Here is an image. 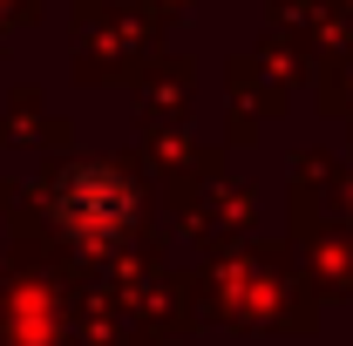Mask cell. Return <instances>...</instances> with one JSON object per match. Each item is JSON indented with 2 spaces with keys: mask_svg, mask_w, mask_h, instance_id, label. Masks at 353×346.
I'll return each instance as SVG.
<instances>
[{
  "mask_svg": "<svg viewBox=\"0 0 353 346\" xmlns=\"http://www.w3.org/2000/svg\"><path fill=\"white\" fill-rule=\"evenodd\" d=\"M54 217L82 238V245H109L123 224L136 217V197L116 170H95V163H75L54 190Z\"/></svg>",
  "mask_w": 353,
  "mask_h": 346,
  "instance_id": "cell-1",
  "label": "cell"
}]
</instances>
